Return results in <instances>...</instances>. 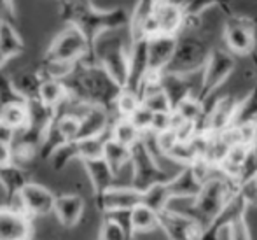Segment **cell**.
Instances as JSON below:
<instances>
[{
    "label": "cell",
    "instance_id": "obj_1",
    "mask_svg": "<svg viewBox=\"0 0 257 240\" xmlns=\"http://www.w3.org/2000/svg\"><path fill=\"white\" fill-rule=\"evenodd\" d=\"M60 16L68 25L79 28L91 51L98 37L128 28L132 20V13L124 7L100 9L91 0H65L60 4Z\"/></svg>",
    "mask_w": 257,
    "mask_h": 240
},
{
    "label": "cell",
    "instance_id": "obj_2",
    "mask_svg": "<svg viewBox=\"0 0 257 240\" xmlns=\"http://www.w3.org/2000/svg\"><path fill=\"white\" fill-rule=\"evenodd\" d=\"M63 83L72 100L84 105H100L108 112L114 111V104L122 90L102 65L88 60L77 61Z\"/></svg>",
    "mask_w": 257,
    "mask_h": 240
},
{
    "label": "cell",
    "instance_id": "obj_3",
    "mask_svg": "<svg viewBox=\"0 0 257 240\" xmlns=\"http://www.w3.org/2000/svg\"><path fill=\"white\" fill-rule=\"evenodd\" d=\"M200 20L186 21L180 34L177 35V46L168 67L163 72H175V74H193L203 68L206 58L210 54L208 39L198 32Z\"/></svg>",
    "mask_w": 257,
    "mask_h": 240
},
{
    "label": "cell",
    "instance_id": "obj_4",
    "mask_svg": "<svg viewBox=\"0 0 257 240\" xmlns=\"http://www.w3.org/2000/svg\"><path fill=\"white\" fill-rule=\"evenodd\" d=\"M236 67L234 54H231L226 49L212 48L206 58L203 68H201V83L200 90L196 93V98L200 102H205L215 95V92L231 77Z\"/></svg>",
    "mask_w": 257,
    "mask_h": 240
},
{
    "label": "cell",
    "instance_id": "obj_5",
    "mask_svg": "<svg viewBox=\"0 0 257 240\" xmlns=\"http://www.w3.org/2000/svg\"><path fill=\"white\" fill-rule=\"evenodd\" d=\"M130 167H132V183L139 191H146L147 188L154 186L158 183H166L170 179V174L159 167L158 158L151 152L142 139L132 145V156H130Z\"/></svg>",
    "mask_w": 257,
    "mask_h": 240
},
{
    "label": "cell",
    "instance_id": "obj_6",
    "mask_svg": "<svg viewBox=\"0 0 257 240\" xmlns=\"http://www.w3.org/2000/svg\"><path fill=\"white\" fill-rule=\"evenodd\" d=\"M42 60L63 61V63H77L81 60L93 61V51L79 28L67 23V27L48 46Z\"/></svg>",
    "mask_w": 257,
    "mask_h": 240
},
{
    "label": "cell",
    "instance_id": "obj_7",
    "mask_svg": "<svg viewBox=\"0 0 257 240\" xmlns=\"http://www.w3.org/2000/svg\"><path fill=\"white\" fill-rule=\"evenodd\" d=\"M128 53L130 46L121 37H98L93 46V61L102 65L117 85L124 88L128 77Z\"/></svg>",
    "mask_w": 257,
    "mask_h": 240
},
{
    "label": "cell",
    "instance_id": "obj_8",
    "mask_svg": "<svg viewBox=\"0 0 257 240\" xmlns=\"http://www.w3.org/2000/svg\"><path fill=\"white\" fill-rule=\"evenodd\" d=\"M224 42L234 56H248L255 51V23L247 16L229 14L224 25Z\"/></svg>",
    "mask_w": 257,
    "mask_h": 240
},
{
    "label": "cell",
    "instance_id": "obj_9",
    "mask_svg": "<svg viewBox=\"0 0 257 240\" xmlns=\"http://www.w3.org/2000/svg\"><path fill=\"white\" fill-rule=\"evenodd\" d=\"M201 83V70L193 74H175V72H161L159 86L168 98L172 111L187 97H196Z\"/></svg>",
    "mask_w": 257,
    "mask_h": 240
},
{
    "label": "cell",
    "instance_id": "obj_10",
    "mask_svg": "<svg viewBox=\"0 0 257 240\" xmlns=\"http://www.w3.org/2000/svg\"><path fill=\"white\" fill-rule=\"evenodd\" d=\"M54 198L56 195L49 190V188L42 186L39 183H32L28 181L23 186V190L18 195V203L20 209L23 210L27 216L34 217H44L51 216L54 209Z\"/></svg>",
    "mask_w": 257,
    "mask_h": 240
},
{
    "label": "cell",
    "instance_id": "obj_11",
    "mask_svg": "<svg viewBox=\"0 0 257 240\" xmlns=\"http://www.w3.org/2000/svg\"><path fill=\"white\" fill-rule=\"evenodd\" d=\"M32 217L16 205H0V240H32Z\"/></svg>",
    "mask_w": 257,
    "mask_h": 240
},
{
    "label": "cell",
    "instance_id": "obj_12",
    "mask_svg": "<svg viewBox=\"0 0 257 240\" xmlns=\"http://www.w3.org/2000/svg\"><path fill=\"white\" fill-rule=\"evenodd\" d=\"M159 230L168 240H200L203 235V228L196 221L172 210L159 212Z\"/></svg>",
    "mask_w": 257,
    "mask_h": 240
},
{
    "label": "cell",
    "instance_id": "obj_13",
    "mask_svg": "<svg viewBox=\"0 0 257 240\" xmlns=\"http://www.w3.org/2000/svg\"><path fill=\"white\" fill-rule=\"evenodd\" d=\"M149 75V61H147V37H133L128 53V77L124 90L135 92L139 90L146 77Z\"/></svg>",
    "mask_w": 257,
    "mask_h": 240
},
{
    "label": "cell",
    "instance_id": "obj_14",
    "mask_svg": "<svg viewBox=\"0 0 257 240\" xmlns=\"http://www.w3.org/2000/svg\"><path fill=\"white\" fill-rule=\"evenodd\" d=\"M142 203V191L133 186H112L100 195H95V205L102 214L112 210H130Z\"/></svg>",
    "mask_w": 257,
    "mask_h": 240
},
{
    "label": "cell",
    "instance_id": "obj_15",
    "mask_svg": "<svg viewBox=\"0 0 257 240\" xmlns=\"http://www.w3.org/2000/svg\"><path fill=\"white\" fill-rule=\"evenodd\" d=\"M177 46V35L158 34L147 39V61L149 75H159L172 60Z\"/></svg>",
    "mask_w": 257,
    "mask_h": 240
},
{
    "label": "cell",
    "instance_id": "obj_16",
    "mask_svg": "<svg viewBox=\"0 0 257 240\" xmlns=\"http://www.w3.org/2000/svg\"><path fill=\"white\" fill-rule=\"evenodd\" d=\"M112 112L100 105H86L82 112L79 114V133L77 139H86V137H96L108 133L112 123Z\"/></svg>",
    "mask_w": 257,
    "mask_h": 240
},
{
    "label": "cell",
    "instance_id": "obj_17",
    "mask_svg": "<svg viewBox=\"0 0 257 240\" xmlns=\"http://www.w3.org/2000/svg\"><path fill=\"white\" fill-rule=\"evenodd\" d=\"M98 240H133L135 233L132 230L130 210H112L102 214Z\"/></svg>",
    "mask_w": 257,
    "mask_h": 240
},
{
    "label": "cell",
    "instance_id": "obj_18",
    "mask_svg": "<svg viewBox=\"0 0 257 240\" xmlns=\"http://www.w3.org/2000/svg\"><path fill=\"white\" fill-rule=\"evenodd\" d=\"M201 184H203V179L198 176L193 163L180 167L179 174L166 181V188H168L172 198H194L201 190Z\"/></svg>",
    "mask_w": 257,
    "mask_h": 240
},
{
    "label": "cell",
    "instance_id": "obj_19",
    "mask_svg": "<svg viewBox=\"0 0 257 240\" xmlns=\"http://www.w3.org/2000/svg\"><path fill=\"white\" fill-rule=\"evenodd\" d=\"M86 202L77 193H63L54 198L53 214L65 228H74L82 219Z\"/></svg>",
    "mask_w": 257,
    "mask_h": 240
},
{
    "label": "cell",
    "instance_id": "obj_20",
    "mask_svg": "<svg viewBox=\"0 0 257 240\" xmlns=\"http://www.w3.org/2000/svg\"><path fill=\"white\" fill-rule=\"evenodd\" d=\"M28 181H30V174L20 163L11 162L0 167V186H2L6 202L9 205H14V200L18 198L20 191L23 190Z\"/></svg>",
    "mask_w": 257,
    "mask_h": 240
},
{
    "label": "cell",
    "instance_id": "obj_21",
    "mask_svg": "<svg viewBox=\"0 0 257 240\" xmlns=\"http://www.w3.org/2000/svg\"><path fill=\"white\" fill-rule=\"evenodd\" d=\"M153 16L158 25L159 34L166 35H179L180 30L184 28L186 23V18H184L182 9L175 6H168V4H163L159 0H156L153 6Z\"/></svg>",
    "mask_w": 257,
    "mask_h": 240
},
{
    "label": "cell",
    "instance_id": "obj_22",
    "mask_svg": "<svg viewBox=\"0 0 257 240\" xmlns=\"http://www.w3.org/2000/svg\"><path fill=\"white\" fill-rule=\"evenodd\" d=\"M82 167L86 170V176H88L89 183L93 188V195H100L108 188L115 186V176L112 172V169L108 167V163L100 156V158H91V159H82Z\"/></svg>",
    "mask_w": 257,
    "mask_h": 240
},
{
    "label": "cell",
    "instance_id": "obj_23",
    "mask_svg": "<svg viewBox=\"0 0 257 240\" xmlns=\"http://www.w3.org/2000/svg\"><path fill=\"white\" fill-rule=\"evenodd\" d=\"M25 51V41L18 32L16 25L0 21V53L11 60V58L20 56Z\"/></svg>",
    "mask_w": 257,
    "mask_h": 240
},
{
    "label": "cell",
    "instance_id": "obj_24",
    "mask_svg": "<svg viewBox=\"0 0 257 240\" xmlns=\"http://www.w3.org/2000/svg\"><path fill=\"white\" fill-rule=\"evenodd\" d=\"M42 75L39 72V68H27V70L18 72L16 75L11 77L13 81V86L16 88V92L20 93L25 100H34V98L39 97V90H41L42 85Z\"/></svg>",
    "mask_w": 257,
    "mask_h": 240
},
{
    "label": "cell",
    "instance_id": "obj_25",
    "mask_svg": "<svg viewBox=\"0 0 257 240\" xmlns=\"http://www.w3.org/2000/svg\"><path fill=\"white\" fill-rule=\"evenodd\" d=\"M130 221H132V230L135 235L159 230V214L144 203H139L133 209H130Z\"/></svg>",
    "mask_w": 257,
    "mask_h": 240
},
{
    "label": "cell",
    "instance_id": "obj_26",
    "mask_svg": "<svg viewBox=\"0 0 257 240\" xmlns=\"http://www.w3.org/2000/svg\"><path fill=\"white\" fill-rule=\"evenodd\" d=\"M130 156H132V147L119 144L117 140L110 139V137L105 139L102 158L108 163V167L115 176H119V172L130 165Z\"/></svg>",
    "mask_w": 257,
    "mask_h": 240
},
{
    "label": "cell",
    "instance_id": "obj_27",
    "mask_svg": "<svg viewBox=\"0 0 257 240\" xmlns=\"http://www.w3.org/2000/svg\"><path fill=\"white\" fill-rule=\"evenodd\" d=\"M39 100L51 109H58L68 100L67 86L61 79H42L41 90H39Z\"/></svg>",
    "mask_w": 257,
    "mask_h": 240
},
{
    "label": "cell",
    "instance_id": "obj_28",
    "mask_svg": "<svg viewBox=\"0 0 257 240\" xmlns=\"http://www.w3.org/2000/svg\"><path fill=\"white\" fill-rule=\"evenodd\" d=\"M108 137L117 140L119 144L132 147L133 144L142 139V133L130 121V118H112L110 128H108Z\"/></svg>",
    "mask_w": 257,
    "mask_h": 240
},
{
    "label": "cell",
    "instance_id": "obj_29",
    "mask_svg": "<svg viewBox=\"0 0 257 240\" xmlns=\"http://www.w3.org/2000/svg\"><path fill=\"white\" fill-rule=\"evenodd\" d=\"M257 121V86L248 92L247 97L238 98L236 109H234L233 116V126L241 125H250V123Z\"/></svg>",
    "mask_w": 257,
    "mask_h": 240
},
{
    "label": "cell",
    "instance_id": "obj_30",
    "mask_svg": "<svg viewBox=\"0 0 257 240\" xmlns=\"http://www.w3.org/2000/svg\"><path fill=\"white\" fill-rule=\"evenodd\" d=\"M212 7H219L227 16L233 14V4H231L229 0H187L182 13H184L186 21H196V20H200L205 11L212 9Z\"/></svg>",
    "mask_w": 257,
    "mask_h": 240
},
{
    "label": "cell",
    "instance_id": "obj_31",
    "mask_svg": "<svg viewBox=\"0 0 257 240\" xmlns=\"http://www.w3.org/2000/svg\"><path fill=\"white\" fill-rule=\"evenodd\" d=\"M27 121H28L27 102H14V104H9L7 107H4L2 112H0V125L7 126L14 133L20 132L21 128H25Z\"/></svg>",
    "mask_w": 257,
    "mask_h": 240
},
{
    "label": "cell",
    "instance_id": "obj_32",
    "mask_svg": "<svg viewBox=\"0 0 257 240\" xmlns=\"http://www.w3.org/2000/svg\"><path fill=\"white\" fill-rule=\"evenodd\" d=\"M74 159H79L77 152V142L75 140H68V142L58 145L56 149L49 154L48 162L51 163V169L54 172H61L70 165Z\"/></svg>",
    "mask_w": 257,
    "mask_h": 240
},
{
    "label": "cell",
    "instance_id": "obj_33",
    "mask_svg": "<svg viewBox=\"0 0 257 240\" xmlns=\"http://www.w3.org/2000/svg\"><path fill=\"white\" fill-rule=\"evenodd\" d=\"M170 191L166 188V183H158L154 186L147 188L146 191H142V203L147 207H151L156 212H163L166 209L170 202Z\"/></svg>",
    "mask_w": 257,
    "mask_h": 240
},
{
    "label": "cell",
    "instance_id": "obj_34",
    "mask_svg": "<svg viewBox=\"0 0 257 240\" xmlns=\"http://www.w3.org/2000/svg\"><path fill=\"white\" fill-rule=\"evenodd\" d=\"M107 137H108V133H105V135H96V137H86V139H75V142H77L79 162H82V159L100 158L103 152V144Z\"/></svg>",
    "mask_w": 257,
    "mask_h": 240
},
{
    "label": "cell",
    "instance_id": "obj_35",
    "mask_svg": "<svg viewBox=\"0 0 257 240\" xmlns=\"http://www.w3.org/2000/svg\"><path fill=\"white\" fill-rule=\"evenodd\" d=\"M139 105H140V97L135 92H130V90L122 88L114 104L112 114H114V118H130L137 111Z\"/></svg>",
    "mask_w": 257,
    "mask_h": 240
},
{
    "label": "cell",
    "instance_id": "obj_36",
    "mask_svg": "<svg viewBox=\"0 0 257 240\" xmlns=\"http://www.w3.org/2000/svg\"><path fill=\"white\" fill-rule=\"evenodd\" d=\"M203 111H205V105L203 102H200L196 97H187L173 109L175 114H179L184 121H191V123H196L198 119L203 116Z\"/></svg>",
    "mask_w": 257,
    "mask_h": 240
},
{
    "label": "cell",
    "instance_id": "obj_37",
    "mask_svg": "<svg viewBox=\"0 0 257 240\" xmlns=\"http://www.w3.org/2000/svg\"><path fill=\"white\" fill-rule=\"evenodd\" d=\"M14 102H27V100L16 92L9 75H6L0 70V112H2L4 107H7L9 104H14Z\"/></svg>",
    "mask_w": 257,
    "mask_h": 240
},
{
    "label": "cell",
    "instance_id": "obj_38",
    "mask_svg": "<svg viewBox=\"0 0 257 240\" xmlns=\"http://www.w3.org/2000/svg\"><path fill=\"white\" fill-rule=\"evenodd\" d=\"M153 111H149L147 107H144L142 104L137 107V111L133 112L132 116H130V121L133 123V125L137 126V130H139L140 133H146L149 132L151 128V121H153Z\"/></svg>",
    "mask_w": 257,
    "mask_h": 240
},
{
    "label": "cell",
    "instance_id": "obj_39",
    "mask_svg": "<svg viewBox=\"0 0 257 240\" xmlns=\"http://www.w3.org/2000/svg\"><path fill=\"white\" fill-rule=\"evenodd\" d=\"M227 240H252L247 217H240L227 226Z\"/></svg>",
    "mask_w": 257,
    "mask_h": 240
},
{
    "label": "cell",
    "instance_id": "obj_40",
    "mask_svg": "<svg viewBox=\"0 0 257 240\" xmlns=\"http://www.w3.org/2000/svg\"><path fill=\"white\" fill-rule=\"evenodd\" d=\"M172 128V111L170 112H154L151 121V133H161Z\"/></svg>",
    "mask_w": 257,
    "mask_h": 240
},
{
    "label": "cell",
    "instance_id": "obj_41",
    "mask_svg": "<svg viewBox=\"0 0 257 240\" xmlns=\"http://www.w3.org/2000/svg\"><path fill=\"white\" fill-rule=\"evenodd\" d=\"M156 0H139L135 6V11H132V20H130V27L132 25H137L139 21H142L147 14L153 11V6H154Z\"/></svg>",
    "mask_w": 257,
    "mask_h": 240
},
{
    "label": "cell",
    "instance_id": "obj_42",
    "mask_svg": "<svg viewBox=\"0 0 257 240\" xmlns=\"http://www.w3.org/2000/svg\"><path fill=\"white\" fill-rule=\"evenodd\" d=\"M0 21H7V23L16 25L18 14H16L14 0H0Z\"/></svg>",
    "mask_w": 257,
    "mask_h": 240
},
{
    "label": "cell",
    "instance_id": "obj_43",
    "mask_svg": "<svg viewBox=\"0 0 257 240\" xmlns=\"http://www.w3.org/2000/svg\"><path fill=\"white\" fill-rule=\"evenodd\" d=\"M14 162L13 154V144L6 142V140H0V167L7 165V163Z\"/></svg>",
    "mask_w": 257,
    "mask_h": 240
},
{
    "label": "cell",
    "instance_id": "obj_44",
    "mask_svg": "<svg viewBox=\"0 0 257 240\" xmlns=\"http://www.w3.org/2000/svg\"><path fill=\"white\" fill-rule=\"evenodd\" d=\"M250 151L257 159V121H255V130H254V139H252V144H250Z\"/></svg>",
    "mask_w": 257,
    "mask_h": 240
},
{
    "label": "cell",
    "instance_id": "obj_45",
    "mask_svg": "<svg viewBox=\"0 0 257 240\" xmlns=\"http://www.w3.org/2000/svg\"><path fill=\"white\" fill-rule=\"evenodd\" d=\"M7 61H9V60H7V58L4 56L2 53H0V70H2V68L6 67V63H7Z\"/></svg>",
    "mask_w": 257,
    "mask_h": 240
},
{
    "label": "cell",
    "instance_id": "obj_46",
    "mask_svg": "<svg viewBox=\"0 0 257 240\" xmlns=\"http://www.w3.org/2000/svg\"><path fill=\"white\" fill-rule=\"evenodd\" d=\"M254 184H255V188H257V174H255V177H254Z\"/></svg>",
    "mask_w": 257,
    "mask_h": 240
},
{
    "label": "cell",
    "instance_id": "obj_47",
    "mask_svg": "<svg viewBox=\"0 0 257 240\" xmlns=\"http://www.w3.org/2000/svg\"><path fill=\"white\" fill-rule=\"evenodd\" d=\"M65 2V0H58V4H63Z\"/></svg>",
    "mask_w": 257,
    "mask_h": 240
}]
</instances>
